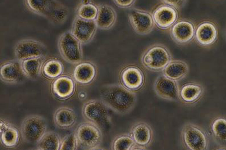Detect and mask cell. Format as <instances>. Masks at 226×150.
<instances>
[{
  "instance_id": "obj_16",
  "label": "cell",
  "mask_w": 226,
  "mask_h": 150,
  "mask_svg": "<svg viewBox=\"0 0 226 150\" xmlns=\"http://www.w3.org/2000/svg\"><path fill=\"white\" fill-rule=\"evenodd\" d=\"M218 35L216 25L213 22L206 21L200 23L195 28L194 38L200 45L208 47L215 43Z\"/></svg>"
},
{
  "instance_id": "obj_9",
  "label": "cell",
  "mask_w": 226,
  "mask_h": 150,
  "mask_svg": "<svg viewBox=\"0 0 226 150\" xmlns=\"http://www.w3.org/2000/svg\"><path fill=\"white\" fill-rule=\"evenodd\" d=\"M128 19L133 30L140 36L149 34L155 26L152 14L144 10L131 9L128 14Z\"/></svg>"
},
{
  "instance_id": "obj_31",
  "label": "cell",
  "mask_w": 226,
  "mask_h": 150,
  "mask_svg": "<svg viewBox=\"0 0 226 150\" xmlns=\"http://www.w3.org/2000/svg\"><path fill=\"white\" fill-rule=\"evenodd\" d=\"M226 125L225 119L220 118L216 119L212 126L214 134L217 138L222 141L226 140Z\"/></svg>"
},
{
  "instance_id": "obj_7",
  "label": "cell",
  "mask_w": 226,
  "mask_h": 150,
  "mask_svg": "<svg viewBox=\"0 0 226 150\" xmlns=\"http://www.w3.org/2000/svg\"><path fill=\"white\" fill-rule=\"evenodd\" d=\"M75 133L78 145L86 149H96L101 143L102 132L97 126L89 121L80 124Z\"/></svg>"
},
{
  "instance_id": "obj_29",
  "label": "cell",
  "mask_w": 226,
  "mask_h": 150,
  "mask_svg": "<svg viewBox=\"0 0 226 150\" xmlns=\"http://www.w3.org/2000/svg\"><path fill=\"white\" fill-rule=\"evenodd\" d=\"M97 13V6L91 1H82L76 11L77 16L87 20H94Z\"/></svg>"
},
{
  "instance_id": "obj_2",
  "label": "cell",
  "mask_w": 226,
  "mask_h": 150,
  "mask_svg": "<svg viewBox=\"0 0 226 150\" xmlns=\"http://www.w3.org/2000/svg\"><path fill=\"white\" fill-rule=\"evenodd\" d=\"M24 4L29 11L41 16L54 25H61L68 19V7L56 0H25Z\"/></svg>"
},
{
  "instance_id": "obj_12",
  "label": "cell",
  "mask_w": 226,
  "mask_h": 150,
  "mask_svg": "<svg viewBox=\"0 0 226 150\" xmlns=\"http://www.w3.org/2000/svg\"><path fill=\"white\" fill-rule=\"evenodd\" d=\"M97 28L95 20H87L76 16L74 19L70 31L83 45L87 44L92 40Z\"/></svg>"
},
{
  "instance_id": "obj_14",
  "label": "cell",
  "mask_w": 226,
  "mask_h": 150,
  "mask_svg": "<svg viewBox=\"0 0 226 150\" xmlns=\"http://www.w3.org/2000/svg\"><path fill=\"white\" fill-rule=\"evenodd\" d=\"M0 78L4 82L16 84L26 78L23 71L21 62L17 59L9 60L1 65Z\"/></svg>"
},
{
  "instance_id": "obj_24",
  "label": "cell",
  "mask_w": 226,
  "mask_h": 150,
  "mask_svg": "<svg viewBox=\"0 0 226 150\" xmlns=\"http://www.w3.org/2000/svg\"><path fill=\"white\" fill-rule=\"evenodd\" d=\"M96 73V67L93 63L89 62H81L77 64L74 68L73 77L77 82L86 85L94 80Z\"/></svg>"
},
{
  "instance_id": "obj_11",
  "label": "cell",
  "mask_w": 226,
  "mask_h": 150,
  "mask_svg": "<svg viewBox=\"0 0 226 150\" xmlns=\"http://www.w3.org/2000/svg\"><path fill=\"white\" fill-rule=\"evenodd\" d=\"M182 136L186 146L192 150H205L207 146V136L200 127L189 123L183 127Z\"/></svg>"
},
{
  "instance_id": "obj_32",
  "label": "cell",
  "mask_w": 226,
  "mask_h": 150,
  "mask_svg": "<svg viewBox=\"0 0 226 150\" xmlns=\"http://www.w3.org/2000/svg\"><path fill=\"white\" fill-rule=\"evenodd\" d=\"M75 132L65 135L61 140L59 150H77L78 146Z\"/></svg>"
},
{
  "instance_id": "obj_34",
  "label": "cell",
  "mask_w": 226,
  "mask_h": 150,
  "mask_svg": "<svg viewBox=\"0 0 226 150\" xmlns=\"http://www.w3.org/2000/svg\"><path fill=\"white\" fill-rule=\"evenodd\" d=\"M161 1L163 4L172 6L177 10L182 6L185 1L162 0Z\"/></svg>"
},
{
  "instance_id": "obj_13",
  "label": "cell",
  "mask_w": 226,
  "mask_h": 150,
  "mask_svg": "<svg viewBox=\"0 0 226 150\" xmlns=\"http://www.w3.org/2000/svg\"><path fill=\"white\" fill-rule=\"evenodd\" d=\"M195 27L191 21L182 19L177 21L170 28V36L175 43L180 45L187 44L194 38Z\"/></svg>"
},
{
  "instance_id": "obj_28",
  "label": "cell",
  "mask_w": 226,
  "mask_h": 150,
  "mask_svg": "<svg viewBox=\"0 0 226 150\" xmlns=\"http://www.w3.org/2000/svg\"><path fill=\"white\" fill-rule=\"evenodd\" d=\"M64 69L63 65L60 60L52 58L46 59L43 65L42 72L47 78L56 79L61 75Z\"/></svg>"
},
{
  "instance_id": "obj_21",
  "label": "cell",
  "mask_w": 226,
  "mask_h": 150,
  "mask_svg": "<svg viewBox=\"0 0 226 150\" xmlns=\"http://www.w3.org/2000/svg\"><path fill=\"white\" fill-rule=\"evenodd\" d=\"M204 91L203 86L200 83L194 82L186 83L180 90V100L187 104H195L201 98Z\"/></svg>"
},
{
  "instance_id": "obj_27",
  "label": "cell",
  "mask_w": 226,
  "mask_h": 150,
  "mask_svg": "<svg viewBox=\"0 0 226 150\" xmlns=\"http://www.w3.org/2000/svg\"><path fill=\"white\" fill-rule=\"evenodd\" d=\"M61 140L58 134L54 131H46L36 144L39 150H59Z\"/></svg>"
},
{
  "instance_id": "obj_33",
  "label": "cell",
  "mask_w": 226,
  "mask_h": 150,
  "mask_svg": "<svg viewBox=\"0 0 226 150\" xmlns=\"http://www.w3.org/2000/svg\"><path fill=\"white\" fill-rule=\"evenodd\" d=\"M114 4L117 7L122 9L129 8L135 3L136 0H114Z\"/></svg>"
},
{
  "instance_id": "obj_1",
  "label": "cell",
  "mask_w": 226,
  "mask_h": 150,
  "mask_svg": "<svg viewBox=\"0 0 226 150\" xmlns=\"http://www.w3.org/2000/svg\"><path fill=\"white\" fill-rule=\"evenodd\" d=\"M101 100L112 111L124 114L130 112L135 106L137 96L134 91L122 84L104 85L100 91Z\"/></svg>"
},
{
  "instance_id": "obj_3",
  "label": "cell",
  "mask_w": 226,
  "mask_h": 150,
  "mask_svg": "<svg viewBox=\"0 0 226 150\" xmlns=\"http://www.w3.org/2000/svg\"><path fill=\"white\" fill-rule=\"evenodd\" d=\"M110 110H111L101 99H92L84 105L82 113L87 121L95 124L103 132L111 124Z\"/></svg>"
},
{
  "instance_id": "obj_23",
  "label": "cell",
  "mask_w": 226,
  "mask_h": 150,
  "mask_svg": "<svg viewBox=\"0 0 226 150\" xmlns=\"http://www.w3.org/2000/svg\"><path fill=\"white\" fill-rule=\"evenodd\" d=\"M0 130L1 142L3 146L11 148L18 144L20 135L16 127L10 123L1 120Z\"/></svg>"
},
{
  "instance_id": "obj_19",
  "label": "cell",
  "mask_w": 226,
  "mask_h": 150,
  "mask_svg": "<svg viewBox=\"0 0 226 150\" xmlns=\"http://www.w3.org/2000/svg\"><path fill=\"white\" fill-rule=\"evenodd\" d=\"M75 83L70 77L60 76L55 79L51 85L52 91L54 95L61 100L69 98L74 94Z\"/></svg>"
},
{
  "instance_id": "obj_20",
  "label": "cell",
  "mask_w": 226,
  "mask_h": 150,
  "mask_svg": "<svg viewBox=\"0 0 226 150\" xmlns=\"http://www.w3.org/2000/svg\"><path fill=\"white\" fill-rule=\"evenodd\" d=\"M129 134L135 143L146 147L152 141L153 131L151 126L144 122H139L132 127Z\"/></svg>"
},
{
  "instance_id": "obj_18",
  "label": "cell",
  "mask_w": 226,
  "mask_h": 150,
  "mask_svg": "<svg viewBox=\"0 0 226 150\" xmlns=\"http://www.w3.org/2000/svg\"><path fill=\"white\" fill-rule=\"evenodd\" d=\"M97 13L95 21L98 28L104 30L111 29L115 25L117 14L115 9L106 4L97 5Z\"/></svg>"
},
{
  "instance_id": "obj_22",
  "label": "cell",
  "mask_w": 226,
  "mask_h": 150,
  "mask_svg": "<svg viewBox=\"0 0 226 150\" xmlns=\"http://www.w3.org/2000/svg\"><path fill=\"white\" fill-rule=\"evenodd\" d=\"M190 68L185 61L180 59H172L162 70V74L167 77L178 81L188 75Z\"/></svg>"
},
{
  "instance_id": "obj_5",
  "label": "cell",
  "mask_w": 226,
  "mask_h": 150,
  "mask_svg": "<svg viewBox=\"0 0 226 150\" xmlns=\"http://www.w3.org/2000/svg\"><path fill=\"white\" fill-rule=\"evenodd\" d=\"M59 53L65 61L77 64L83 59L82 44L73 35L70 31H67L59 36L57 41Z\"/></svg>"
},
{
  "instance_id": "obj_6",
  "label": "cell",
  "mask_w": 226,
  "mask_h": 150,
  "mask_svg": "<svg viewBox=\"0 0 226 150\" xmlns=\"http://www.w3.org/2000/svg\"><path fill=\"white\" fill-rule=\"evenodd\" d=\"M47 124L45 119L37 114L26 117L21 126L22 138L26 142L36 144L46 131Z\"/></svg>"
},
{
  "instance_id": "obj_4",
  "label": "cell",
  "mask_w": 226,
  "mask_h": 150,
  "mask_svg": "<svg viewBox=\"0 0 226 150\" xmlns=\"http://www.w3.org/2000/svg\"><path fill=\"white\" fill-rule=\"evenodd\" d=\"M172 60L169 49L160 43L149 47L143 53L141 59L142 63L145 68L156 72L162 71Z\"/></svg>"
},
{
  "instance_id": "obj_26",
  "label": "cell",
  "mask_w": 226,
  "mask_h": 150,
  "mask_svg": "<svg viewBox=\"0 0 226 150\" xmlns=\"http://www.w3.org/2000/svg\"><path fill=\"white\" fill-rule=\"evenodd\" d=\"M46 57L28 59L21 61L22 68L26 77L32 80L37 79L42 72Z\"/></svg>"
},
{
  "instance_id": "obj_15",
  "label": "cell",
  "mask_w": 226,
  "mask_h": 150,
  "mask_svg": "<svg viewBox=\"0 0 226 150\" xmlns=\"http://www.w3.org/2000/svg\"><path fill=\"white\" fill-rule=\"evenodd\" d=\"M152 15L155 26L164 30L170 28L177 21L178 17L176 9L164 4L156 8Z\"/></svg>"
},
{
  "instance_id": "obj_17",
  "label": "cell",
  "mask_w": 226,
  "mask_h": 150,
  "mask_svg": "<svg viewBox=\"0 0 226 150\" xmlns=\"http://www.w3.org/2000/svg\"><path fill=\"white\" fill-rule=\"evenodd\" d=\"M122 84L128 89L134 91L143 86L144 81V74L139 68L130 65L124 68L120 74Z\"/></svg>"
},
{
  "instance_id": "obj_8",
  "label": "cell",
  "mask_w": 226,
  "mask_h": 150,
  "mask_svg": "<svg viewBox=\"0 0 226 150\" xmlns=\"http://www.w3.org/2000/svg\"><path fill=\"white\" fill-rule=\"evenodd\" d=\"M47 52L46 47L43 43L32 38L19 41L14 48L16 59L21 62L29 59L46 57Z\"/></svg>"
},
{
  "instance_id": "obj_25",
  "label": "cell",
  "mask_w": 226,
  "mask_h": 150,
  "mask_svg": "<svg viewBox=\"0 0 226 150\" xmlns=\"http://www.w3.org/2000/svg\"><path fill=\"white\" fill-rule=\"evenodd\" d=\"M53 119L56 126L61 129L69 128L76 123L77 117L74 111L67 107L57 109L53 115Z\"/></svg>"
},
{
  "instance_id": "obj_30",
  "label": "cell",
  "mask_w": 226,
  "mask_h": 150,
  "mask_svg": "<svg viewBox=\"0 0 226 150\" xmlns=\"http://www.w3.org/2000/svg\"><path fill=\"white\" fill-rule=\"evenodd\" d=\"M135 143L129 134H124L114 139L111 148L114 150H132Z\"/></svg>"
},
{
  "instance_id": "obj_10",
  "label": "cell",
  "mask_w": 226,
  "mask_h": 150,
  "mask_svg": "<svg viewBox=\"0 0 226 150\" xmlns=\"http://www.w3.org/2000/svg\"><path fill=\"white\" fill-rule=\"evenodd\" d=\"M154 89L156 94L162 99L173 102L180 100V89L178 82L167 77L163 74L156 79Z\"/></svg>"
}]
</instances>
